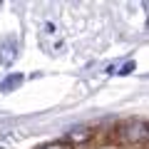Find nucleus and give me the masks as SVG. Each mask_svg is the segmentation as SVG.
<instances>
[{"label": "nucleus", "mask_w": 149, "mask_h": 149, "mask_svg": "<svg viewBox=\"0 0 149 149\" xmlns=\"http://www.w3.org/2000/svg\"><path fill=\"white\" fill-rule=\"evenodd\" d=\"M119 134H122V142H127V144H142V142H147V124L142 119L127 122Z\"/></svg>", "instance_id": "nucleus-1"}, {"label": "nucleus", "mask_w": 149, "mask_h": 149, "mask_svg": "<svg viewBox=\"0 0 149 149\" xmlns=\"http://www.w3.org/2000/svg\"><path fill=\"white\" fill-rule=\"evenodd\" d=\"M17 47H15V42L13 40H5V42L0 45V65H10L13 60L17 57Z\"/></svg>", "instance_id": "nucleus-2"}, {"label": "nucleus", "mask_w": 149, "mask_h": 149, "mask_svg": "<svg viewBox=\"0 0 149 149\" xmlns=\"http://www.w3.org/2000/svg\"><path fill=\"white\" fill-rule=\"evenodd\" d=\"M20 85H22V74H20V72H15V74H8L5 80H3L0 90H3V92H13V90H17Z\"/></svg>", "instance_id": "nucleus-3"}, {"label": "nucleus", "mask_w": 149, "mask_h": 149, "mask_svg": "<svg viewBox=\"0 0 149 149\" xmlns=\"http://www.w3.org/2000/svg\"><path fill=\"white\" fill-rule=\"evenodd\" d=\"M92 134H90V129L87 127H77V129H72V132L67 134V139L70 142H74V144H82V142H87Z\"/></svg>", "instance_id": "nucleus-4"}, {"label": "nucleus", "mask_w": 149, "mask_h": 149, "mask_svg": "<svg viewBox=\"0 0 149 149\" xmlns=\"http://www.w3.org/2000/svg\"><path fill=\"white\" fill-rule=\"evenodd\" d=\"M129 72H134V62H124V67L119 70V74H129Z\"/></svg>", "instance_id": "nucleus-5"}, {"label": "nucleus", "mask_w": 149, "mask_h": 149, "mask_svg": "<svg viewBox=\"0 0 149 149\" xmlns=\"http://www.w3.org/2000/svg\"><path fill=\"white\" fill-rule=\"evenodd\" d=\"M40 149H70V147H67V144H60V142H57V144H47V147H40Z\"/></svg>", "instance_id": "nucleus-6"}]
</instances>
